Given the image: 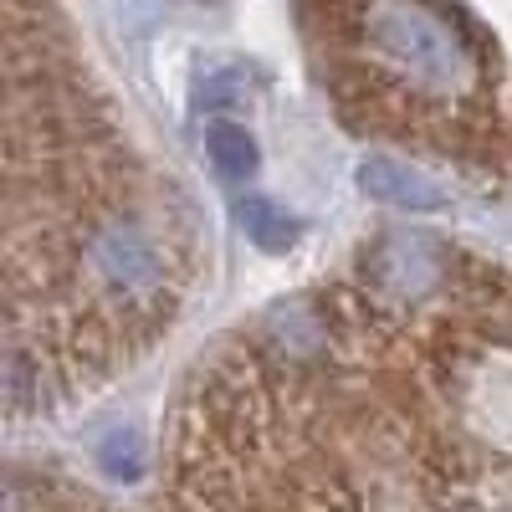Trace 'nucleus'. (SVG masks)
Here are the masks:
<instances>
[{"instance_id":"nucleus-1","label":"nucleus","mask_w":512,"mask_h":512,"mask_svg":"<svg viewBox=\"0 0 512 512\" xmlns=\"http://www.w3.org/2000/svg\"><path fill=\"white\" fill-rule=\"evenodd\" d=\"M359 185H364V195H369V200L395 205V210H441V205H446V195H441L431 180L410 175V169H395V164H384V159L364 164Z\"/></svg>"},{"instance_id":"nucleus-2","label":"nucleus","mask_w":512,"mask_h":512,"mask_svg":"<svg viewBox=\"0 0 512 512\" xmlns=\"http://www.w3.org/2000/svg\"><path fill=\"white\" fill-rule=\"evenodd\" d=\"M205 149H210V159H216L221 175H231V180H241V175L256 169V139L246 134V128H236V123H216V128H210Z\"/></svg>"}]
</instances>
